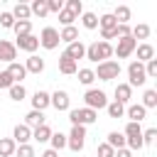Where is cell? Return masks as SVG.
<instances>
[{"instance_id":"obj_49","label":"cell","mask_w":157,"mask_h":157,"mask_svg":"<svg viewBox=\"0 0 157 157\" xmlns=\"http://www.w3.org/2000/svg\"><path fill=\"white\" fill-rule=\"evenodd\" d=\"M113 157H132V152L128 150V147H123V150H115V155Z\"/></svg>"},{"instance_id":"obj_42","label":"cell","mask_w":157,"mask_h":157,"mask_svg":"<svg viewBox=\"0 0 157 157\" xmlns=\"http://www.w3.org/2000/svg\"><path fill=\"white\" fill-rule=\"evenodd\" d=\"M15 157H34V147L32 145H17Z\"/></svg>"},{"instance_id":"obj_20","label":"cell","mask_w":157,"mask_h":157,"mask_svg":"<svg viewBox=\"0 0 157 157\" xmlns=\"http://www.w3.org/2000/svg\"><path fill=\"white\" fill-rule=\"evenodd\" d=\"M29 101H32V110H42L44 113V108H49V93L47 91H34V96Z\"/></svg>"},{"instance_id":"obj_6","label":"cell","mask_w":157,"mask_h":157,"mask_svg":"<svg viewBox=\"0 0 157 157\" xmlns=\"http://www.w3.org/2000/svg\"><path fill=\"white\" fill-rule=\"evenodd\" d=\"M147 83V76H145V64L140 61H130L128 64V86H145Z\"/></svg>"},{"instance_id":"obj_24","label":"cell","mask_w":157,"mask_h":157,"mask_svg":"<svg viewBox=\"0 0 157 157\" xmlns=\"http://www.w3.org/2000/svg\"><path fill=\"white\" fill-rule=\"evenodd\" d=\"M49 137H52V128L47 123L32 130V140H37V142H49Z\"/></svg>"},{"instance_id":"obj_47","label":"cell","mask_w":157,"mask_h":157,"mask_svg":"<svg viewBox=\"0 0 157 157\" xmlns=\"http://www.w3.org/2000/svg\"><path fill=\"white\" fill-rule=\"evenodd\" d=\"M12 83H15V81L10 78V74H7V71H0V91H2V88H10Z\"/></svg>"},{"instance_id":"obj_46","label":"cell","mask_w":157,"mask_h":157,"mask_svg":"<svg viewBox=\"0 0 157 157\" xmlns=\"http://www.w3.org/2000/svg\"><path fill=\"white\" fill-rule=\"evenodd\" d=\"M113 155H115V150H113L108 142H101V145H98V157H113Z\"/></svg>"},{"instance_id":"obj_23","label":"cell","mask_w":157,"mask_h":157,"mask_svg":"<svg viewBox=\"0 0 157 157\" xmlns=\"http://www.w3.org/2000/svg\"><path fill=\"white\" fill-rule=\"evenodd\" d=\"M25 125H27L29 130H34V128L44 125V113H42V110H29V113L25 115Z\"/></svg>"},{"instance_id":"obj_13","label":"cell","mask_w":157,"mask_h":157,"mask_svg":"<svg viewBox=\"0 0 157 157\" xmlns=\"http://www.w3.org/2000/svg\"><path fill=\"white\" fill-rule=\"evenodd\" d=\"M15 59H17V49H15V44L7 42V39H0V61L12 64Z\"/></svg>"},{"instance_id":"obj_40","label":"cell","mask_w":157,"mask_h":157,"mask_svg":"<svg viewBox=\"0 0 157 157\" xmlns=\"http://www.w3.org/2000/svg\"><path fill=\"white\" fill-rule=\"evenodd\" d=\"M74 20H76V15H74V12H69L66 7L59 12V22H61L64 27H71V25H74Z\"/></svg>"},{"instance_id":"obj_31","label":"cell","mask_w":157,"mask_h":157,"mask_svg":"<svg viewBox=\"0 0 157 157\" xmlns=\"http://www.w3.org/2000/svg\"><path fill=\"white\" fill-rule=\"evenodd\" d=\"M7 93H10V98H12V101H17V103L27 98V88H25L22 83H12V86L7 88Z\"/></svg>"},{"instance_id":"obj_27","label":"cell","mask_w":157,"mask_h":157,"mask_svg":"<svg viewBox=\"0 0 157 157\" xmlns=\"http://www.w3.org/2000/svg\"><path fill=\"white\" fill-rule=\"evenodd\" d=\"M110 15L115 17V22H118V25H128V20H130V7H128V5H118Z\"/></svg>"},{"instance_id":"obj_25","label":"cell","mask_w":157,"mask_h":157,"mask_svg":"<svg viewBox=\"0 0 157 157\" xmlns=\"http://www.w3.org/2000/svg\"><path fill=\"white\" fill-rule=\"evenodd\" d=\"M105 142H108L113 150H123V147H125V135H123V132H118V130H113V132H108Z\"/></svg>"},{"instance_id":"obj_26","label":"cell","mask_w":157,"mask_h":157,"mask_svg":"<svg viewBox=\"0 0 157 157\" xmlns=\"http://www.w3.org/2000/svg\"><path fill=\"white\" fill-rule=\"evenodd\" d=\"M15 150H17V145L12 137H0V157H12Z\"/></svg>"},{"instance_id":"obj_30","label":"cell","mask_w":157,"mask_h":157,"mask_svg":"<svg viewBox=\"0 0 157 157\" xmlns=\"http://www.w3.org/2000/svg\"><path fill=\"white\" fill-rule=\"evenodd\" d=\"M130 37L137 42V39H147L150 37V25H145V22H140V25H135L132 29H130Z\"/></svg>"},{"instance_id":"obj_7","label":"cell","mask_w":157,"mask_h":157,"mask_svg":"<svg viewBox=\"0 0 157 157\" xmlns=\"http://www.w3.org/2000/svg\"><path fill=\"white\" fill-rule=\"evenodd\" d=\"M86 142V128L83 125H71V132L66 135V147L74 152H81Z\"/></svg>"},{"instance_id":"obj_33","label":"cell","mask_w":157,"mask_h":157,"mask_svg":"<svg viewBox=\"0 0 157 157\" xmlns=\"http://www.w3.org/2000/svg\"><path fill=\"white\" fill-rule=\"evenodd\" d=\"M29 12L37 15V17H47V15H49V10H47V0H34V2L29 5Z\"/></svg>"},{"instance_id":"obj_15","label":"cell","mask_w":157,"mask_h":157,"mask_svg":"<svg viewBox=\"0 0 157 157\" xmlns=\"http://www.w3.org/2000/svg\"><path fill=\"white\" fill-rule=\"evenodd\" d=\"M125 115L130 118V123H142V120L147 118V110H145L140 103H130V105L125 108Z\"/></svg>"},{"instance_id":"obj_4","label":"cell","mask_w":157,"mask_h":157,"mask_svg":"<svg viewBox=\"0 0 157 157\" xmlns=\"http://www.w3.org/2000/svg\"><path fill=\"white\" fill-rule=\"evenodd\" d=\"M69 120H71V125H91V123H96L98 120V113L96 110H91V108H74V110H69Z\"/></svg>"},{"instance_id":"obj_37","label":"cell","mask_w":157,"mask_h":157,"mask_svg":"<svg viewBox=\"0 0 157 157\" xmlns=\"http://www.w3.org/2000/svg\"><path fill=\"white\" fill-rule=\"evenodd\" d=\"M76 74H78V83H83V86H91V83L96 81V76H93V69H78Z\"/></svg>"},{"instance_id":"obj_3","label":"cell","mask_w":157,"mask_h":157,"mask_svg":"<svg viewBox=\"0 0 157 157\" xmlns=\"http://www.w3.org/2000/svg\"><path fill=\"white\" fill-rule=\"evenodd\" d=\"M93 76L101 78V81H113L120 76V61L115 59H108V61H101L98 69H93Z\"/></svg>"},{"instance_id":"obj_18","label":"cell","mask_w":157,"mask_h":157,"mask_svg":"<svg viewBox=\"0 0 157 157\" xmlns=\"http://www.w3.org/2000/svg\"><path fill=\"white\" fill-rule=\"evenodd\" d=\"M64 52H66V54H69L76 64H78V59H86V44H83L81 39H78V42H74V44H69Z\"/></svg>"},{"instance_id":"obj_9","label":"cell","mask_w":157,"mask_h":157,"mask_svg":"<svg viewBox=\"0 0 157 157\" xmlns=\"http://www.w3.org/2000/svg\"><path fill=\"white\" fill-rule=\"evenodd\" d=\"M135 47H137V42H135L132 37H120L118 44L113 47V54H115L118 59H128V56L135 52Z\"/></svg>"},{"instance_id":"obj_34","label":"cell","mask_w":157,"mask_h":157,"mask_svg":"<svg viewBox=\"0 0 157 157\" xmlns=\"http://www.w3.org/2000/svg\"><path fill=\"white\" fill-rule=\"evenodd\" d=\"M105 110H108V115H110V118H115V120L125 115V105H123V103H118V101L108 103V105H105Z\"/></svg>"},{"instance_id":"obj_39","label":"cell","mask_w":157,"mask_h":157,"mask_svg":"<svg viewBox=\"0 0 157 157\" xmlns=\"http://www.w3.org/2000/svg\"><path fill=\"white\" fill-rule=\"evenodd\" d=\"M64 7H66L69 12H74L76 17H78V15H83V2H81V0H66V2H64Z\"/></svg>"},{"instance_id":"obj_12","label":"cell","mask_w":157,"mask_h":157,"mask_svg":"<svg viewBox=\"0 0 157 157\" xmlns=\"http://www.w3.org/2000/svg\"><path fill=\"white\" fill-rule=\"evenodd\" d=\"M59 71H61L64 76H74V74L78 71V64H76L66 52H61V54H59Z\"/></svg>"},{"instance_id":"obj_10","label":"cell","mask_w":157,"mask_h":157,"mask_svg":"<svg viewBox=\"0 0 157 157\" xmlns=\"http://www.w3.org/2000/svg\"><path fill=\"white\" fill-rule=\"evenodd\" d=\"M49 105H54L56 110H71L69 108L71 105V98H69L66 91H54V93H49Z\"/></svg>"},{"instance_id":"obj_11","label":"cell","mask_w":157,"mask_h":157,"mask_svg":"<svg viewBox=\"0 0 157 157\" xmlns=\"http://www.w3.org/2000/svg\"><path fill=\"white\" fill-rule=\"evenodd\" d=\"M15 49H22V52H27V54H34V52L39 49V39H37L34 34L17 37V42H15Z\"/></svg>"},{"instance_id":"obj_28","label":"cell","mask_w":157,"mask_h":157,"mask_svg":"<svg viewBox=\"0 0 157 157\" xmlns=\"http://www.w3.org/2000/svg\"><path fill=\"white\" fill-rule=\"evenodd\" d=\"M12 17H15V22H17V20H29V17H32V12H29V5H25V2H17V5L12 7Z\"/></svg>"},{"instance_id":"obj_38","label":"cell","mask_w":157,"mask_h":157,"mask_svg":"<svg viewBox=\"0 0 157 157\" xmlns=\"http://www.w3.org/2000/svg\"><path fill=\"white\" fill-rule=\"evenodd\" d=\"M81 25H83L86 29H96V27H98V17H96L93 12H83V15H81Z\"/></svg>"},{"instance_id":"obj_45","label":"cell","mask_w":157,"mask_h":157,"mask_svg":"<svg viewBox=\"0 0 157 157\" xmlns=\"http://www.w3.org/2000/svg\"><path fill=\"white\" fill-rule=\"evenodd\" d=\"M0 25H2V27H7V29H12V25H15L12 12H0Z\"/></svg>"},{"instance_id":"obj_35","label":"cell","mask_w":157,"mask_h":157,"mask_svg":"<svg viewBox=\"0 0 157 157\" xmlns=\"http://www.w3.org/2000/svg\"><path fill=\"white\" fill-rule=\"evenodd\" d=\"M98 27H101V29H115L118 22H115V17H113L110 12H105V15L98 17Z\"/></svg>"},{"instance_id":"obj_21","label":"cell","mask_w":157,"mask_h":157,"mask_svg":"<svg viewBox=\"0 0 157 157\" xmlns=\"http://www.w3.org/2000/svg\"><path fill=\"white\" fill-rule=\"evenodd\" d=\"M59 42H64L66 47L69 44H74V42H78V29L71 25V27H61V32H59Z\"/></svg>"},{"instance_id":"obj_32","label":"cell","mask_w":157,"mask_h":157,"mask_svg":"<svg viewBox=\"0 0 157 157\" xmlns=\"http://www.w3.org/2000/svg\"><path fill=\"white\" fill-rule=\"evenodd\" d=\"M140 105H142L145 110H147V108H157V91H155V88H147L145 96H142V103H140Z\"/></svg>"},{"instance_id":"obj_2","label":"cell","mask_w":157,"mask_h":157,"mask_svg":"<svg viewBox=\"0 0 157 157\" xmlns=\"http://www.w3.org/2000/svg\"><path fill=\"white\" fill-rule=\"evenodd\" d=\"M123 135H125V147H128L130 152L145 147V145H142V128H140V123H128Z\"/></svg>"},{"instance_id":"obj_19","label":"cell","mask_w":157,"mask_h":157,"mask_svg":"<svg viewBox=\"0 0 157 157\" xmlns=\"http://www.w3.org/2000/svg\"><path fill=\"white\" fill-rule=\"evenodd\" d=\"M7 74H10V78H12L15 83H22V81H25V76H27V71H25V64H20V61H12V64H7Z\"/></svg>"},{"instance_id":"obj_50","label":"cell","mask_w":157,"mask_h":157,"mask_svg":"<svg viewBox=\"0 0 157 157\" xmlns=\"http://www.w3.org/2000/svg\"><path fill=\"white\" fill-rule=\"evenodd\" d=\"M42 157H59V152L49 147V150H44V152H42Z\"/></svg>"},{"instance_id":"obj_41","label":"cell","mask_w":157,"mask_h":157,"mask_svg":"<svg viewBox=\"0 0 157 157\" xmlns=\"http://www.w3.org/2000/svg\"><path fill=\"white\" fill-rule=\"evenodd\" d=\"M157 140V128H147L142 130V145H152Z\"/></svg>"},{"instance_id":"obj_48","label":"cell","mask_w":157,"mask_h":157,"mask_svg":"<svg viewBox=\"0 0 157 157\" xmlns=\"http://www.w3.org/2000/svg\"><path fill=\"white\" fill-rule=\"evenodd\" d=\"M120 37H130V25H118V39Z\"/></svg>"},{"instance_id":"obj_8","label":"cell","mask_w":157,"mask_h":157,"mask_svg":"<svg viewBox=\"0 0 157 157\" xmlns=\"http://www.w3.org/2000/svg\"><path fill=\"white\" fill-rule=\"evenodd\" d=\"M37 39H39V47H44V49H56V47H59V29H56V27H44Z\"/></svg>"},{"instance_id":"obj_36","label":"cell","mask_w":157,"mask_h":157,"mask_svg":"<svg viewBox=\"0 0 157 157\" xmlns=\"http://www.w3.org/2000/svg\"><path fill=\"white\" fill-rule=\"evenodd\" d=\"M49 142H52V150H64L66 147V135L64 132H52V137H49Z\"/></svg>"},{"instance_id":"obj_17","label":"cell","mask_w":157,"mask_h":157,"mask_svg":"<svg viewBox=\"0 0 157 157\" xmlns=\"http://www.w3.org/2000/svg\"><path fill=\"white\" fill-rule=\"evenodd\" d=\"M25 71L27 74H42L44 71V59L37 56V54H29L27 61H25Z\"/></svg>"},{"instance_id":"obj_22","label":"cell","mask_w":157,"mask_h":157,"mask_svg":"<svg viewBox=\"0 0 157 157\" xmlns=\"http://www.w3.org/2000/svg\"><path fill=\"white\" fill-rule=\"evenodd\" d=\"M130 98H132V88H130L128 83H118V86H115V101L123 103V105H128Z\"/></svg>"},{"instance_id":"obj_14","label":"cell","mask_w":157,"mask_h":157,"mask_svg":"<svg viewBox=\"0 0 157 157\" xmlns=\"http://www.w3.org/2000/svg\"><path fill=\"white\" fill-rule=\"evenodd\" d=\"M12 140H15V145H29V140H32V130L22 123V125H15V130H12Z\"/></svg>"},{"instance_id":"obj_29","label":"cell","mask_w":157,"mask_h":157,"mask_svg":"<svg viewBox=\"0 0 157 157\" xmlns=\"http://www.w3.org/2000/svg\"><path fill=\"white\" fill-rule=\"evenodd\" d=\"M12 29H15L17 37H27V34H32V22L29 20H17L12 25Z\"/></svg>"},{"instance_id":"obj_44","label":"cell","mask_w":157,"mask_h":157,"mask_svg":"<svg viewBox=\"0 0 157 157\" xmlns=\"http://www.w3.org/2000/svg\"><path fill=\"white\" fill-rule=\"evenodd\" d=\"M47 10H49V12H56V15H59V12L64 10V0H47Z\"/></svg>"},{"instance_id":"obj_5","label":"cell","mask_w":157,"mask_h":157,"mask_svg":"<svg viewBox=\"0 0 157 157\" xmlns=\"http://www.w3.org/2000/svg\"><path fill=\"white\" fill-rule=\"evenodd\" d=\"M83 101H86V108H91V110H96V113L108 105V96H105V91H101V88H88V91L83 93Z\"/></svg>"},{"instance_id":"obj_16","label":"cell","mask_w":157,"mask_h":157,"mask_svg":"<svg viewBox=\"0 0 157 157\" xmlns=\"http://www.w3.org/2000/svg\"><path fill=\"white\" fill-rule=\"evenodd\" d=\"M135 52H137V59H135V61H140V64H147L150 59H155V47H152V44H147V42L137 44V47H135Z\"/></svg>"},{"instance_id":"obj_43","label":"cell","mask_w":157,"mask_h":157,"mask_svg":"<svg viewBox=\"0 0 157 157\" xmlns=\"http://www.w3.org/2000/svg\"><path fill=\"white\" fill-rule=\"evenodd\" d=\"M145 76H147V78H155V76H157V59H150V61L145 64Z\"/></svg>"},{"instance_id":"obj_1","label":"cell","mask_w":157,"mask_h":157,"mask_svg":"<svg viewBox=\"0 0 157 157\" xmlns=\"http://www.w3.org/2000/svg\"><path fill=\"white\" fill-rule=\"evenodd\" d=\"M113 56V44L110 42H91L86 47V59L93 61V64H101V61H108Z\"/></svg>"}]
</instances>
